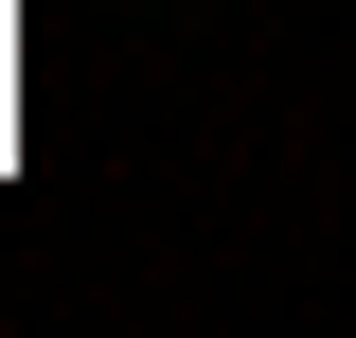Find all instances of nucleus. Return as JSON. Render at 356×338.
<instances>
[]
</instances>
